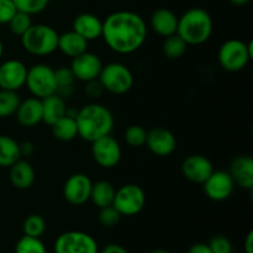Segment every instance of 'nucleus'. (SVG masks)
<instances>
[{
    "instance_id": "obj_1",
    "label": "nucleus",
    "mask_w": 253,
    "mask_h": 253,
    "mask_svg": "<svg viewBox=\"0 0 253 253\" xmlns=\"http://www.w3.org/2000/svg\"><path fill=\"white\" fill-rule=\"evenodd\" d=\"M148 27L137 12L120 10L108 15L103 21L104 42L118 54H132L145 44Z\"/></svg>"
},
{
    "instance_id": "obj_2",
    "label": "nucleus",
    "mask_w": 253,
    "mask_h": 253,
    "mask_svg": "<svg viewBox=\"0 0 253 253\" xmlns=\"http://www.w3.org/2000/svg\"><path fill=\"white\" fill-rule=\"evenodd\" d=\"M76 123L78 137L91 143L98 138L111 135L115 121L113 113L105 105L90 103L77 111Z\"/></svg>"
},
{
    "instance_id": "obj_3",
    "label": "nucleus",
    "mask_w": 253,
    "mask_h": 253,
    "mask_svg": "<svg viewBox=\"0 0 253 253\" xmlns=\"http://www.w3.org/2000/svg\"><path fill=\"white\" fill-rule=\"evenodd\" d=\"M214 22L207 10L192 7L178 19L177 34L188 46H200L210 39Z\"/></svg>"
},
{
    "instance_id": "obj_4",
    "label": "nucleus",
    "mask_w": 253,
    "mask_h": 253,
    "mask_svg": "<svg viewBox=\"0 0 253 253\" xmlns=\"http://www.w3.org/2000/svg\"><path fill=\"white\" fill-rule=\"evenodd\" d=\"M59 34L56 29L46 24H32L21 39V46L31 56L46 57L58 48Z\"/></svg>"
},
{
    "instance_id": "obj_5",
    "label": "nucleus",
    "mask_w": 253,
    "mask_h": 253,
    "mask_svg": "<svg viewBox=\"0 0 253 253\" xmlns=\"http://www.w3.org/2000/svg\"><path fill=\"white\" fill-rule=\"evenodd\" d=\"M253 58V42L231 39L220 46L217 59L225 71L240 72Z\"/></svg>"
},
{
    "instance_id": "obj_6",
    "label": "nucleus",
    "mask_w": 253,
    "mask_h": 253,
    "mask_svg": "<svg viewBox=\"0 0 253 253\" xmlns=\"http://www.w3.org/2000/svg\"><path fill=\"white\" fill-rule=\"evenodd\" d=\"M98 79L104 90L114 95H124L128 93L135 83L132 71L120 62H111L103 66Z\"/></svg>"
},
{
    "instance_id": "obj_7",
    "label": "nucleus",
    "mask_w": 253,
    "mask_h": 253,
    "mask_svg": "<svg viewBox=\"0 0 253 253\" xmlns=\"http://www.w3.org/2000/svg\"><path fill=\"white\" fill-rule=\"evenodd\" d=\"M32 96L44 99L57 93V82L54 69L49 64L36 63L27 68L26 83Z\"/></svg>"
},
{
    "instance_id": "obj_8",
    "label": "nucleus",
    "mask_w": 253,
    "mask_h": 253,
    "mask_svg": "<svg viewBox=\"0 0 253 253\" xmlns=\"http://www.w3.org/2000/svg\"><path fill=\"white\" fill-rule=\"evenodd\" d=\"M146 205V193L140 185L128 183L116 189L113 207L121 216H135L140 214Z\"/></svg>"
},
{
    "instance_id": "obj_9",
    "label": "nucleus",
    "mask_w": 253,
    "mask_h": 253,
    "mask_svg": "<svg viewBox=\"0 0 253 253\" xmlns=\"http://www.w3.org/2000/svg\"><path fill=\"white\" fill-rule=\"evenodd\" d=\"M54 253H99V246L91 235L73 230L57 237Z\"/></svg>"
},
{
    "instance_id": "obj_10",
    "label": "nucleus",
    "mask_w": 253,
    "mask_h": 253,
    "mask_svg": "<svg viewBox=\"0 0 253 253\" xmlns=\"http://www.w3.org/2000/svg\"><path fill=\"white\" fill-rule=\"evenodd\" d=\"M91 156L101 168H114L121 160V146L111 135L91 142Z\"/></svg>"
},
{
    "instance_id": "obj_11",
    "label": "nucleus",
    "mask_w": 253,
    "mask_h": 253,
    "mask_svg": "<svg viewBox=\"0 0 253 253\" xmlns=\"http://www.w3.org/2000/svg\"><path fill=\"white\" fill-rule=\"evenodd\" d=\"M203 189L205 195L212 202H224L234 193L235 183L226 170H214L203 183Z\"/></svg>"
},
{
    "instance_id": "obj_12",
    "label": "nucleus",
    "mask_w": 253,
    "mask_h": 253,
    "mask_svg": "<svg viewBox=\"0 0 253 253\" xmlns=\"http://www.w3.org/2000/svg\"><path fill=\"white\" fill-rule=\"evenodd\" d=\"M103 66V61L98 54L86 51L72 58V63L69 67L73 72L76 81L86 83V82L95 81L99 78Z\"/></svg>"
},
{
    "instance_id": "obj_13",
    "label": "nucleus",
    "mask_w": 253,
    "mask_h": 253,
    "mask_svg": "<svg viewBox=\"0 0 253 253\" xmlns=\"http://www.w3.org/2000/svg\"><path fill=\"white\" fill-rule=\"evenodd\" d=\"M93 182L84 173L72 174L64 182L63 197L69 204L83 205L90 200V193Z\"/></svg>"
},
{
    "instance_id": "obj_14",
    "label": "nucleus",
    "mask_w": 253,
    "mask_h": 253,
    "mask_svg": "<svg viewBox=\"0 0 253 253\" xmlns=\"http://www.w3.org/2000/svg\"><path fill=\"white\" fill-rule=\"evenodd\" d=\"M27 67L19 59H7L0 64V89L17 91L25 86Z\"/></svg>"
},
{
    "instance_id": "obj_15",
    "label": "nucleus",
    "mask_w": 253,
    "mask_h": 253,
    "mask_svg": "<svg viewBox=\"0 0 253 253\" xmlns=\"http://www.w3.org/2000/svg\"><path fill=\"white\" fill-rule=\"evenodd\" d=\"M214 170L211 161L203 155L188 156L182 163V173L184 178L195 184H203Z\"/></svg>"
},
{
    "instance_id": "obj_16",
    "label": "nucleus",
    "mask_w": 253,
    "mask_h": 253,
    "mask_svg": "<svg viewBox=\"0 0 253 253\" xmlns=\"http://www.w3.org/2000/svg\"><path fill=\"white\" fill-rule=\"evenodd\" d=\"M146 146L155 156L167 157L177 148V138L167 128L156 127L147 131Z\"/></svg>"
},
{
    "instance_id": "obj_17",
    "label": "nucleus",
    "mask_w": 253,
    "mask_h": 253,
    "mask_svg": "<svg viewBox=\"0 0 253 253\" xmlns=\"http://www.w3.org/2000/svg\"><path fill=\"white\" fill-rule=\"evenodd\" d=\"M229 173L235 185L246 190L253 189V158L251 156H237L231 162Z\"/></svg>"
},
{
    "instance_id": "obj_18",
    "label": "nucleus",
    "mask_w": 253,
    "mask_h": 253,
    "mask_svg": "<svg viewBox=\"0 0 253 253\" xmlns=\"http://www.w3.org/2000/svg\"><path fill=\"white\" fill-rule=\"evenodd\" d=\"M72 30L88 42L94 41L100 39L103 34V20L90 12H83L74 17Z\"/></svg>"
},
{
    "instance_id": "obj_19",
    "label": "nucleus",
    "mask_w": 253,
    "mask_h": 253,
    "mask_svg": "<svg viewBox=\"0 0 253 253\" xmlns=\"http://www.w3.org/2000/svg\"><path fill=\"white\" fill-rule=\"evenodd\" d=\"M15 115L20 125L24 127H32V126L39 125L43 119L42 100L35 96L21 100Z\"/></svg>"
},
{
    "instance_id": "obj_20",
    "label": "nucleus",
    "mask_w": 253,
    "mask_h": 253,
    "mask_svg": "<svg viewBox=\"0 0 253 253\" xmlns=\"http://www.w3.org/2000/svg\"><path fill=\"white\" fill-rule=\"evenodd\" d=\"M178 19L179 17L169 9L161 7L155 10L150 17V26L158 36L168 37L177 34Z\"/></svg>"
},
{
    "instance_id": "obj_21",
    "label": "nucleus",
    "mask_w": 253,
    "mask_h": 253,
    "mask_svg": "<svg viewBox=\"0 0 253 253\" xmlns=\"http://www.w3.org/2000/svg\"><path fill=\"white\" fill-rule=\"evenodd\" d=\"M9 168L10 182H11V184L16 189L26 190L32 187L35 178H36V173H35L34 167H32V165L29 161L20 158L17 162H15Z\"/></svg>"
},
{
    "instance_id": "obj_22",
    "label": "nucleus",
    "mask_w": 253,
    "mask_h": 253,
    "mask_svg": "<svg viewBox=\"0 0 253 253\" xmlns=\"http://www.w3.org/2000/svg\"><path fill=\"white\" fill-rule=\"evenodd\" d=\"M88 44L89 42L85 39H83L81 35L71 30V31L63 32L58 36L57 51H59L69 58H74V57L88 51Z\"/></svg>"
},
{
    "instance_id": "obj_23",
    "label": "nucleus",
    "mask_w": 253,
    "mask_h": 253,
    "mask_svg": "<svg viewBox=\"0 0 253 253\" xmlns=\"http://www.w3.org/2000/svg\"><path fill=\"white\" fill-rule=\"evenodd\" d=\"M42 100V110H43V119L42 121L47 125L52 126L57 120L63 118L67 114V104L64 98H62L58 94H52L47 98L41 99Z\"/></svg>"
},
{
    "instance_id": "obj_24",
    "label": "nucleus",
    "mask_w": 253,
    "mask_h": 253,
    "mask_svg": "<svg viewBox=\"0 0 253 253\" xmlns=\"http://www.w3.org/2000/svg\"><path fill=\"white\" fill-rule=\"evenodd\" d=\"M20 158V143L10 136L0 135V167H11Z\"/></svg>"
},
{
    "instance_id": "obj_25",
    "label": "nucleus",
    "mask_w": 253,
    "mask_h": 253,
    "mask_svg": "<svg viewBox=\"0 0 253 253\" xmlns=\"http://www.w3.org/2000/svg\"><path fill=\"white\" fill-rule=\"evenodd\" d=\"M115 187L108 180H99L93 183L90 193V200L99 209L113 205L114 197H115Z\"/></svg>"
},
{
    "instance_id": "obj_26",
    "label": "nucleus",
    "mask_w": 253,
    "mask_h": 253,
    "mask_svg": "<svg viewBox=\"0 0 253 253\" xmlns=\"http://www.w3.org/2000/svg\"><path fill=\"white\" fill-rule=\"evenodd\" d=\"M52 127V133L54 137L62 142H69L78 136V127H77L76 118L71 115H64L59 120H57Z\"/></svg>"
},
{
    "instance_id": "obj_27",
    "label": "nucleus",
    "mask_w": 253,
    "mask_h": 253,
    "mask_svg": "<svg viewBox=\"0 0 253 253\" xmlns=\"http://www.w3.org/2000/svg\"><path fill=\"white\" fill-rule=\"evenodd\" d=\"M54 74H56L57 82V94L61 95L62 98L71 95L73 91L74 82H76L71 67H59V68L54 69Z\"/></svg>"
},
{
    "instance_id": "obj_28",
    "label": "nucleus",
    "mask_w": 253,
    "mask_h": 253,
    "mask_svg": "<svg viewBox=\"0 0 253 253\" xmlns=\"http://www.w3.org/2000/svg\"><path fill=\"white\" fill-rule=\"evenodd\" d=\"M188 49V44L178 34L170 35L165 37V41L162 44V51L165 56L169 59H178L185 54Z\"/></svg>"
},
{
    "instance_id": "obj_29",
    "label": "nucleus",
    "mask_w": 253,
    "mask_h": 253,
    "mask_svg": "<svg viewBox=\"0 0 253 253\" xmlns=\"http://www.w3.org/2000/svg\"><path fill=\"white\" fill-rule=\"evenodd\" d=\"M20 103H21V99L17 91L0 89V119L14 116Z\"/></svg>"
},
{
    "instance_id": "obj_30",
    "label": "nucleus",
    "mask_w": 253,
    "mask_h": 253,
    "mask_svg": "<svg viewBox=\"0 0 253 253\" xmlns=\"http://www.w3.org/2000/svg\"><path fill=\"white\" fill-rule=\"evenodd\" d=\"M47 224L46 220L41 216V215L32 214L25 219L24 224H22V231L24 235L30 237H41L42 235L46 232Z\"/></svg>"
},
{
    "instance_id": "obj_31",
    "label": "nucleus",
    "mask_w": 253,
    "mask_h": 253,
    "mask_svg": "<svg viewBox=\"0 0 253 253\" xmlns=\"http://www.w3.org/2000/svg\"><path fill=\"white\" fill-rule=\"evenodd\" d=\"M15 253H47V249L39 237L24 235L15 246Z\"/></svg>"
},
{
    "instance_id": "obj_32",
    "label": "nucleus",
    "mask_w": 253,
    "mask_h": 253,
    "mask_svg": "<svg viewBox=\"0 0 253 253\" xmlns=\"http://www.w3.org/2000/svg\"><path fill=\"white\" fill-rule=\"evenodd\" d=\"M124 137H125L126 143H127L130 147L140 148L146 145L147 131L140 125H131L126 128Z\"/></svg>"
},
{
    "instance_id": "obj_33",
    "label": "nucleus",
    "mask_w": 253,
    "mask_h": 253,
    "mask_svg": "<svg viewBox=\"0 0 253 253\" xmlns=\"http://www.w3.org/2000/svg\"><path fill=\"white\" fill-rule=\"evenodd\" d=\"M17 11L25 12L29 15L41 14L47 9L49 0H12Z\"/></svg>"
},
{
    "instance_id": "obj_34",
    "label": "nucleus",
    "mask_w": 253,
    "mask_h": 253,
    "mask_svg": "<svg viewBox=\"0 0 253 253\" xmlns=\"http://www.w3.org/2000/svg\"><path fill=\"white\" fill-rule=\"evenodd\" d=\"M9 29L10 31L12 32L16 36H22L27 30L31 27L32 25V19L31 15L25 14V12L17 11L16 14L14 15L11 20H10L9 24Z\"/></svg>"
},
{
    "instance_id": "obj_35",
    "label": "nucleus",
    "mask_w": 253,
    "mask_h": 253,
    "mask_svg": "<svg viewBox=\"0 0 253 253\" xmlns=\"http://www.w3.org/2000/svg\"><path fill=\"white\" fill-rule=\"evenodd\" d=\"M121 219V215L113 205L110 207L101 208L99 212V222L104 227H114L119 224Z\"/></svg>"
},
{
    "instance_id": "obj_36",
    "label": "nucleus",
    "mask_w": 253,
    "mask_h": 253,
    "mask_svg": "<svg viewBox=\"0 0 253 253\" xmlns=\"http://www.w3.org/2000/svg\"><path fill=\"white\" fill-rule=\"evenodd\" d=\"M209 247L212 253H232L234 252V247H232L231 241L227 237L222 236V235H217L214 236L209 241Z\"/></svg>"
},
{
    "instance_id": "obj_37",
    "label": "nucleus",
    "mask_w": 253,
    "mask_h": 253,
    "mask_svg": "<svg viewBox=\"0 0 253 253\" xmlns=\"http://www.w3.org/2000/svg\"><path fill=\"white\" fill-rule=\"evenodd\" d=\"M17 12L12 0H0V24L7 25Z\"/></svg>"
},
{
    "instance_id": "obj_38",
    "label": "nucleus",
    "mask_w": 253,
    "mask_h": 253,
    "mask_svg": "<svg viewBox=\"0 0 253 253\" xmlns=\"http://www.w3.org/2000/svg\"><path fill=\"white\" fill-rule=\"evenodd\" d=\"M104 88L101 85V83L99 82V79H95V81H90L86 82V86H85V93L89 98H100L104 93Z\"/></svg>"
},
{
    "instance_id": "obj_39",
    "label": "nucleus",
    "mask_w": 253,
    "mask_h": 253,
    "mask_svg": "<svg viewBox=\"0 0 253 253\" xmlns=\"http://www.w3.org/2000/svg\"><path fill=\"white\" fill-rule=\"evenodd\" d=\"M99 253H128V251L119 244H108L103 249L99 250Z\"/></svg>"
},
{
    "instance_id": "obj_40",
    "label": "nucleus",
    "mask_w": 253,
    "mask_h": 253,
    "mask_svg": "<svg viewBox=\"0 0 253 253\" xmlns=\"http://www.w3.org/2000/svg\"><path fill=\"white\" fill-rule=\"evenodd\" d=\"M188 253H212L210 250L209 245L203 244V242H198V244L192 245L188 250Z\"/></svg>"
},
{
    "instance_id": "obj_41",
    "label": "nucleus",
    "mask_w": 253,
    "mask_h": 253,
    "mask_svg": "<svg viewBox=\"0 0 253 253\" xmlns=\"http://www.w3.org/2000/svg\"><path fill=\"white\" fill-rule=\"evenodd\" d=\"M35 151V146L34 143L30 142V141H26V142L20 143V152H21V157L22 156H31Z\"/></svg>"
},
{
    "instance_id": "obj_42",
    "label": "nucleus",
    "mask_w": 253,
    "mask_h": 253,
    "mask_svg": "<svg viewBox=\"0 0 253 253\" xmlns=\"http://www.w3.org/2000/svg\"><path fill=\"white\" fill-rule=\"evenodd\" d=\"M244 250H245V253H253V231L252 230L246 235V237H245Z\"/></svg>"
},
{
    "instance_id": "obj_43",
    "label": "nucleus",
    "mask_w": 253,
    "mask_h": 253,
    "mask_svg": "<svg viewBox=\"0 0 253 253\" xmlns=\"http://www.w3.org/2000/svg\"><path fill=\"white\" fill-rule=\"evenodd\" d=\"M251 0H230L232 5H236V6H244V5L249 4Z\"/></svg>"
},
{
    "instance_id": "obj_44",
    "label": "nucleus",
    "mask_w": 253,
    "mask_h": 253,
    "mask_svg": "<svg viewBox=\"0 0 253 253\" xmlns=\"http://www.w3.org/2000/svg\"><path fill=\"white\" fill-rule=\"evenodd\" d=\"M151 253H170V252L167 251V250H163V249H156V250H153V251H151Z\"/></svg>"
},
{
    "instance_id": "obj_45",
    "label": "nucleus",
    "mask_w": 253,
    "mask_h": 253,
    "mask_svg": "<svg viewBox=\"0 0 253 253\" xmlns=\"http://www.w3.org/2000/svg\"><path fill=\"white\" fill-rule=\"evenodd\" d=\"M2 54H4V43H2L1 39H0V59H1Z\"/></svg>"
}]
</instances>
